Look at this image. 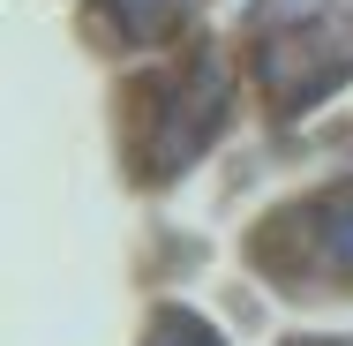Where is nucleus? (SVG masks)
<instances>
[{
    "instance_id": "f257e3e1",
    "label": "nucleus",
    "mask_w": 353,
    "mask_h": 346,
    "mask_svg": "<svg viewBox=\"0 0 353 346\" xmlns=\"http://www.w3.org/2000/svg\"><path fill=\"white\" fill-rule=\"evenodd\" d=\"M150 346H225V339H218L203 316H188V309H158L150 316Z\"/></svg>"
},
{
    "instance_id": "f03ea898",
    "label": "nucleus",
    "mask_w": 353,
    "mask_h": 346,
    "mask_svg": "<svg viewBox=\"0 0 353 346\" xmlns=\"http://www.w3.org/2000/svg\"><path fill=\"white\" fill-rule=\"evenodd\" d=\"M323 256H331V264L353 278V189L323 204Z\"/></svg>"
},
{
    "instance_id": "7ed1b4c3",
    "label": "nucleus",
    "mask_w": 353,
    "mask_h": 346,
    "mask_svg": "<svg viewBox=\"0 0 353 346\" xmlns=\"http://www.w3.org/2000/svg\"><path fill=\"white\" fill-rule=\"evenodd\" d=\"M113 8H121V23H128V30H150V23H158L173 0H113Z\"/></svg>"
}]
</instances>
